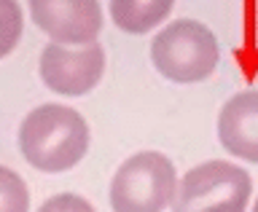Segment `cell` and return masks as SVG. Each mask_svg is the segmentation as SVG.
<instances>
[{
	"label": "cell",
	"mask_w": 258,
	"mask_h": 212,
	"mask_svg": "<svg viewBox=\"0 0 258 212\" xmlns=\"http://www.w3.org/2000/svg\"><path fill=\"white\" fill-rule=\"evenodd\" d=\"M89 124L70 105H38L19 124V151L38 172H68L89 151Z\"/></svg>",
	"instance_id": "obj_1"
},
{
	"label": "cell",
	"mask_w": 258,
	"mask_h": 212,
	"mask_svg": "<svg viewBox=\"0 0 258 212\" xmlns=\"http://www.w3.org/2000/svg\"><path fill=\"white\" fill-rule=\"evenodd\" d=\"M221 59V48L207 24L175 19L151 40V62L172 84H199L210 78Z\"/></svg>",
	"instance_id": "obj_2"
},
{
	"label": "cell",
	"mask_w": 258,
	"mask_h": 212,
	"mask_svg": "<svg viewBox=\"0 0 258 212\" xmlns=\"http://www.w3.org/2000/svg\"><path fill=\"white\" fill-rule=\"evenodd\" d=\"M253 196L247 169L213 159L188 169L172 196V212H245Z\"/></svg>",
	"instance_id": "obj_3"
},
{
	"label": "cell",
	"mask_w": 258,
	"mask_h": 212,
	"mask_svg": "<svg viewBox=\"0 0 258 212\" xmlns=\"http://www.w3.org/2000/svg\"><path fill=\"white\" fill-rule=\"evenodd\" d=\"M177 191L175 164L159 151L132 153L110 180L113 212H164Z\"/></svg>",
	"instance_id": "obj_4"
},
{
	"label": "cell",
	"mask_w": 258,
	"mask_h": 212,
	"mask_svg": "<svg viewBox=\"0 0 258 212\" xmlns=\"http://www.w3.org/2000/svg\"><path fill=\"white\" fill-rule=\"evenodd\" d=\"M105 62V48L97 40L86 46L46 43L40 51V81L62 97H84L102 81Z\"/></svg>",
	"instance_id": "obj_5"
},
{
	"label": "cell",
	"mask_w": 258,
	"mask_h": 212,
	"mask_svg": "<svg viewBox=\"0 0 258 212\" xmlns=\"http://www.w3.org/2000/svg\"><path fill=\"white\" fill-rule=\"evenodd\" d=\"M27 8L35 27L64 46L94 43L105 22L100 0H27Z\"/></svg>",
	"instance_id": "obj_6"
},
{
	"label": "cell",
	"mask_w": 258,
	"mask_h": 212,
	"mask_svg": "<svg viewBox=\"0 0 258 212\" xmlns=\"http://www.w3.org/2000/svg\"><path fill=\"white\" fill-rule=\"evenodd\" d=\"M218 140L231 156L258 164V89L234 94L221 108Z\"/></svg>",
	"instance_id": "obj_7"
},
{
	"label": "cell",
	"mask_w": 258,
	"mask_h": 212,
	"mask_svg": "<svg viewBox=\"0 0 258 212\" xmlns=\"http://www.w3.org/2000/svg\"><path fill=\"white\" fill-rule=\"evenodd\" d=\"M175 0H110V19L129 35L156 30L172 14Z\"/></svg>",
	"instance_id": "obj_8"
},
{
	"label": "cell",
	"mask_w": 258,
	"mask_h": 212,
	"mask_svg": "<svg viewBox=\"0 0 258 212\" xmlns=\"http://www.w3.org/2000/svg\"><path fill=\"white\" fill-rule=\"evenodd\" d=\"M24 30V11L19 0H0V59L19 46Z\"/></svg>",
	"instance_id": "obj_9"
},
{
	"label": "cell",
	"mask_w": 258,
	"mask_h": 212,
	"mask_svg": "<svg viewBox=\"0 0 258 212\" xmlns=\"http://www.w3.org/2000/svg\"><path fill=\"white\" fill-rule=\"evenodd\" d=\"M0 212H30V191L19 172L0 164Z\"/></svg>",
	"instance_id": "obj_10"
},
{
	"label": "cell",
	"mask_w": 258,
	"mask_h": 212,
	"mask_svg": "<svg viewBox=\"0 0 258 212\" xmlns=\"http://www.w3.org/2000/svg\"><path fill=\"white\" fill-rule=\"evenodd\" d=\"M38 212H97V209L92 207V201H86L78 193H56V196H48L38 207Z\"/></svg>",
	"instance_id": "obj_11"
},
{
	"label": "cell",
	"mask_w": 258,
	"mask_h": 212,
	"mask_svg": "<svg viewBox=\"0 0 258 212\" xmlns=\"http://www.w3.org/2000/svg\"><path fill=\"white\" fill-rule=\"evenodd\" d=\"M253 212H258V199H255V204H253Z\"/></svg>",
	"instance_id": "obj_12"
}]
</instances>
